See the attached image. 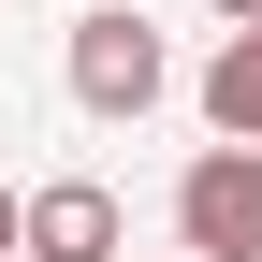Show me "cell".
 <instances>
[{
	"label": "cell",
	"mask_w": 262,
	"mask_h": 262,
	"mask_svg": "<svg viewBox=\"0 0 262 262\" xmlns=\"http://www.w3.org/2000/svg\"><path fill=\"white\" fill-rule=\"evenodd\" d=\"M160 88H175V58H160V29L131 15V0L73 15V102H88V117H146Z\"/></svg>",
	"instance_id": "cell-1"
},
{
	"label": "cell",
	"mask_w": 262,
	"mask_h": 262,
	"mask_svg": "<svg viewBox=\"0 0 262 262\" xmlns=\"http://www.w3.org/2000/svg\"><path fill=\"white\" fill-rule=\"evenodd\" d=\"M175 233L189 262H262V146H204L175 175Z\"/></svg>",
	"instance_id": "cell-2"
},
{
	"label": "cell",
	"mask_w": 262,
	"mask_h": 262,
	"mask_svg": "<svg viewBox=\"0 0 262 262\" xmlns=\"http://www.w3.org/2000/svg\"><path fill=\"white\" fill-rule=\"evenodd\" d=\"M15 262H117V189L102 175H58L15 204Z\"/></svg>",
	"instance_id": "cell-3"
},
{
	"label": "cell",
	"mask_w": 262,
	"mask_h": 262,
	"mask_svg": "<svg viewBox=\"0 0 262 262\" xmlns=\"http://www.w3.org/2000/svg\"><path fill=\"white\" fill-rule=\"evenodd\" d=\"M204 131H219V146H262V15L204 58Z\"/></svg>",
	"instance_id": "cell-4"
},
{
	"label": "cell",
	"mask_w": 262,
	"mask_h": 262,
	"mask_svg": "<svg viewBox=\"0 0 262 262\" xmlns=\"http://www.w3.org/2000/svg\"><path fill=\"white\" fill-rule=\"evenodd\" d=\"M0 262H15V189H0Z\"/></svg>",
	"instance_id": "cell-5"
},
{
	"label": "cell",
	"mask_w": 262,
	"mask_h": 262,
	"mask_svg": "<svg viewBox=\"0 0 262 262\" xmlns=\"http://www.w3.org/2000/svg\"><path fill=\"white\" fill-rule=\"evenodd\" d=\"M219 15H233V29H248V15H262V0H219Z\"/></svg>",
	"instance_id": "cell-6"
}]
</instances>
